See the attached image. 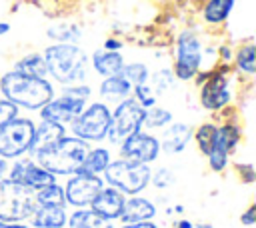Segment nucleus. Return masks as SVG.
<instances>
[{
  "mask_svg": "<svg viewBox=\"0 0 256 228\" xmlns=\"http://www.w3.org/2000/svg\"><path fill=\"white\" fill-rule=\"evenodd\" d=\"M132 86H138V84H146L148 78H150V70L146 64L142 62H130V64H124L122 72H120Z\"/></svg>",
  "mask_w": 256,
  "mask_h": 228,
  "instance_id": "nucleus-32",
  "label": "nucleus"
},
{
  "mask_svg": "<svg viewBox=\"0 0 256 228\" xmlns=\"http://www.w3.org/2000/svg\"><path fill=\"white\" fill-rule=\"evenodd\" d=\"M104 180L96 174H86V172H74L70 174V180L66 182L64 188V198L66 204H72L76 208H86L94 200V196L102 190Z\"/></svg>",
  "mask_w": 256,
  "mask_h": 228,
  "instance_id": "nucleus-12",
  "label": "nucleus"
},
{
  "mask_svg": "<svg viewBox=\"0 0 256 228\" xmlns=\"http://www.w3.org/2000/svg\"><path fill=\"white\" fill-rule=\"evenodd\" d=\"M122 46H124V42H120L118 38H108L104 42V50H116V52H120Z\"/></svg>",
  "mask_w": 256,
  "mask_h": 228,
  "instance_id": "nucleus-39",
  "label": "nucleus"
},
{
  "mask_svg": "<svg viewBox=\"0 0 256 228\" xmlns=\"http://www.w3.org/2000/svg\"><path fill=\"white\" fill-rule=\"evenodd\" d=\"M254 220H256V206H250V208L240 216V222H242L244 226H252Z\"/></svg>",
  "mask_w": 256,
  "mask_h": 228,
  "instance_id": "nucleus-37",
  "label": "nucleus"
},
{
  "mask_svg": "<svg viewBox=\"0 0 256 228\" xmlns=\"http://www.w3.org/2000/svg\"><path fill=\"white\" fill-rule=\"evenodd\" d=\"M44 62L48 74L62 86L80 84L88 76V56L76 44L56 42L44 50Z\"/></svg>",
  "mask_w": 256,
  "mask_h": 228,
  "instance_id": "nucleus-2",
  "label": "nucleus"
},
{
  "mask_svg": "<svg viewBox=\"0 0 256 228\" xmlns=\"http://www.w3.org/2000/svg\"><path fill=\"white\" fill-rule=\"evenodd\" d=\"M230 100H232V88L226 66L208 72L200 88V104L206 110H222L224 106L230 104Z\"/></svg>",
  "mask_w": 256,
  "mask_h": 228,
  "instance_id": "nucleus-11",
  "label": "nucleus"
},
{
  "mask_svg": "<svg viewBox=\"0 0 256 228\" xmlns=\"http://www.w3.org/2000/svg\"><path fill=\"white\" fill-rule=\"evenodd\" d=\"M232 58H234V62H236L240 72H244L248 76H252L256 72V46L252 42L240 46Z\"/></svg>",
  "mask_w": 256,
  "mask_h": 228,
  "instance_id": "nucleus-29",
  "label": "nucleus"
},
{
  "mask_svg": "<svg viewBox=\"0 0 256 228\" xmlns=\"http://www.w3.org/2000/svg\"><path fill=\"white\" fill-rule=\"evenodd\" d=\"M66 224H68V228H114L112 220L102 218L94 210H84V208H78L66 220Z\"/></svg>",
  "mask_w": 256,
  "mask_h": 228,
  "instance_id": "nucleus-26",
  "label": "nucleus"
},
{
  "mask_svg": "<svg viewBox=\"0 0 256 228\" xmlns=\"http://www.w3.org/2000/svg\"><path fill=\"white\" fill-rule=\"evenodd\" d=\"M32 2H40V0H32Z\"/></svg>",
  "mask_w": 256,
  "mask_h": 228,
  "instance_id": "nucleus-47",
  "label": "nucleus"
},
{
  "mask_svg": "<svg viewBox=\"0 0 256 228\" xmlns=\"http://www.w3.org/2000/svg\"><path fill=\"white\" fill-rule=\"evenodd\" d=\"M30 218L34 228H64L68 220L64 206H38V204Z\"/></svg>",
  "mask_w": 256,
  "mask_h": 228,
  "instance_id": "nucleus-21",
  "label": "nucleus"
},
{
  "mask_svg": "<svg viewBox=\"0 0 256 228\" xmlns=\"http://www.w3.org/2000/svg\"><path fill=\"white\" fill-rule=\"evenodd\" d=\"M36 208L34 190L8 180H0V220L22 222L32 216Z\"/></svg>",
  "mask_w": 256,
  "mask_h": 228,
  "instance_id": "nucleus-6",
  "label": "nucleus"
},
{
  "mask_svg": "<svg viewBox=\"0 0 256 228\" xmlns=\"http://www.w3.org/2000/svg\"><path fill=\"white\" fill-rule=\"evenodd\" d=\"M154 216H156V206L144 196H134V198H128L124 202V210L120 214V220L124 224H132V222L152 220Z\"/></svg>",
  "mask_w": 256,
  "mask_h": 228,
  "instance_id": "nucleus-19",
  "label": "nucleus"
},
{
  "mask_svg": "<svg viewBox=\"0 0 256 228\" xmlns=\"http://www.w3.org/2000/svg\"><path fill=\"white\" fill-rule=\"evenodd\" d=\"M18 116V106L16 104H12V102H8L6 98H2L0 100V128L2 126H6L10 120H14Z\"/></svg>",
  "mask_w": 256,
  "mask_h": 228,
  "instance_id": "nucleus-36",
  "label": "nucleus"
},
{
  "mask_svg": "<svg viewBox=\"0 0 256 228\" xmlns=\"http://www.w3.org/2000/svg\"><path fill=\"white\" fill-rule=\"evenodd\" d=\"M8 174H10L8 178L12 182L22 184V186H26V188H30L34 192L40 190V188H44V186H48V184H52V182H56V176L50 174L48 170H44L32 158H20V160H16L10 166Z\"/></svg>",
  "mask_w": 256,
  "mask_h": 228,
  "instance_id": "nucleus-15",
  "label": "nucleus"
},
{
  "mask_svg": "<svg viewBox=\"0 0 256 228\" xmlns=\"http://www.w3.org/2000/svg\"><path fill=\"white\" fill-rule=\"evenodd\" d=\"M240 142V128L234 124H224L220 128H216V136H214V144L212 150L206 154L208 158V166L214 172H222L228 166V156L234 152V148Z\"/></svg>",
  "mask_w": 256,
  "mask_h": 228,
  "instance_id": "nucleus-14",
  "label": "nucleus"
},
{
  "mask_svg": "<svg viewBox=\"0 0 256 228\" xmlns=\"http://www.w3.org/2000/svg\"><path fill=\"white\" fill-rule=\"evenodd\" d=\"M122 228H158L156 224H152L150 220H146V222H132V224H124Z\"/></svg>",
  "mask_w": 256,
  "mask_h": 228,
  "instance_id": "nucleus-41",
  "label": "nucleus"
},
{
  "mask_svg": "<svg viewBox=\"0 0 256 228\" xmlns=\"http://www.w3.org/2000/svg\"><path fill=\"white\" fill-rule=\"evenodd\" d=\"M88 142L76 138V136H64L60 138L56 144L34 150V158L36 162L48 170L50 174H74L80 170L82 160L88 152Z\"/></svg>",
  "mask_w": 256,
  "mask_h": 228,
  "instance_id": "nucleus-3",
  "label": "nucleus"
},
{
  "mask_svg": "<svg viewBox=\"0 0 256 228\" xmlns=\"http://www.w3.org/2000/svg\"><path fill=\"white\" fill-rule=\"evenodd\" d=\"M66 136V126L64 124H56V122H50V120H42L40 124H36V136H34V146H32V152L34 150H40V148H46V146H52L56 144L60 138ZM30 152V154H32Z\"/></svg>",
  "mask_w": 256,
  "mask_h": 228,
  "instance_id": "nucleus-22",
  "label": "nucleus"
},
{
  "mask_svg": "<svg viewBox=\"0 0 256 228\" xmlns=\"http://www.w3.org/2000/svg\"><path fill=\"white\" fill-rule=\"evenodd\" d=\"M48 38L62 42V44H76L82 38V28L76 24H54L52 28L46 30Z\"/></svg>",
  "mask_w": 256,
  "mask_h": 228,
  "instance_id": "nucleus-28",
  "label": "nucleus"
},
{
  "mask_svg": "<svg viewBox=\"0 0 256 228\" xmlns=\"http://www.w3.org/2000/svg\"><path fill=\"white\" fill-rule=\"evenodd\" d=\"M92 62V68L98 76L102 78H108V76H114V74H120L122 68H124V56L116 50H96L90 58Z\"/></svg>",
  "mask_w": 256,
  "mask_h": 228,
  "instance_id": "nucleus-18",
  "label": "nucleus"
},
{
  "mask_svg": "<svg viewBox=\"0 0 256 228\" xmlns=\"http://www.w3.org/2000/svg\"><path fill=\"white\" fill-rule=\"evenodd\" d=\"M8 172V164H6V160L4 158H0V180H2V176Z\"/></svg>",
  "mask_w": 256,
  "mask_h": 228,
  "instance_id": "nucleus-44",
  "label": "nucleus"
},
{
  "mask_svg": "<svg viewBox=\"0 0 256 228\" xmlns=\"http://www.w3.org/2000/svg\"><path fill=\"white\" fill-rule=\"evenodd\" d=\"M174 82H176V78H174L172 70H168V68H162V70L150 74V78H148V86L152 88V92L156 94V98L162 96L164 92L172 90L174 88Z\"/></svg>",
  "mask_w": 256,
  "mask_h": 228,
  "instance_id": "nucleus-30",
  "label": "nucleus"
},
{
  "mask_svg": "<svg viewBox=\"0 0 256 228\" xmlns=\"http://www.w3.org/2000/svg\"><path fill=\"white\" fill-rule=\"evenodd\" d=\"M238 172L244 174V182H252L254 180V168H252V164H238Z\"/></svg>",
  "mask_w": 256,
  "mask_h": 228,
  "instance_id": "nucleus-38",
  "label": "nucleus"
},
{
  "mask_svg": "<svg viewBox=\"0 0 256 228\" xmlns=\"http://www.w3.org/2000/svg\"><path fill=\"white\" fill-rule=\"evenodd\" d=\"M172 112L168 108H160V106H152V108H146L144 112V122L142 126L146 128H166L170 122H172Z\"/></svg>",
  "mask_w": 256,
  "mask_h": 228,
  "instance_id": "nucleus-31",
  "label": "nucleus"
},
{
  "mask_svg": "<svg viewBox=\"0 0 256 228\" xmlns=\"http://www.w3.org/2000/svg\"><path fill=\"white\" fill-rule=\"evenodd\" d=\"M202 70V44L192 30H182L176 38L174 48V78L188 82Z\"/></svg>",
  "mask_w": 256,
  "mask_h": 228,
  "instance_id": "nucleus-9",
  "label": "nucleus"
},
{
  "mask_svg": "<svg viewBox=\"0 0 256 228\" xmlns=\"http://www.w3.org/2000/svg\"><path fill=\"white\" fill-rule=\"evenodd\" d=\"M112 162V152L108 148H92L86 152L82 166L78 172H86V174H104V170L108 168V164Z\"/></svg>",
  "mask_w": 256,
  "mask_h": 228,
  "instance_id": "nucleus-24",
  "label": "nucleus"
},
{
  "mask_svg": "<svg viewBox=\"0 0 256 228\" xmlns=\"http://www.w3.org/2000/svg\"><path fill=\"white\" fill-rule=\"evenodd\" d=\"M132 94H134V100H136L144 110L156 106V100H158V98H156V94L152 92V88L148 86V82L134 86V88H132Z\"/></svg>",
  "mask_w": 256,
  "mask_h": 228,
  "instance_id": "nucleus-35",
  "label": "nucleus"
},
{
  "mask_svg": "<svg viewBox=\"0 0 256 228\" xmlns=\"http://www.w3.org/2000/svg\"><path fill=\"white\" fill-rule=\"evenodd\" d=\"M150 184L154 188H158V190H166V188H170V186L176 184V174L170 168L162 166V168H158L156 172L150 174Z\"/></svg>",
  "mask_w": 256,
  "mask_h": 228,
  "instance_id": "nucleus-34",
  "label": "nucleus"
},
{
  "mask_svg": "<svg viewBox=\"0 0 256 228\" xmlns=\"http://www.w3.org/2000/svg\"><path fill=\"white\" fill-rule=\"evenodd\" d=\"M150 174H152L150 164L118 158V160H112L104 170V182H108V186L120 190L122 194L134 196V194H140L150 184Z\"/></svg>",
  "mask_w": 256,
  "mask_h": 228,
  "instance_id": "nucleus-5",
  "label": "nucleus"
},
{
  "mask_svg": "<svg viewBox=\"0 0 256 228\" xmlns=\"http://www.w3.org/2000/svg\"><path fill=\"white\" fill-rule=\"evenodd\" d=\"M160 156L158 138L146 132H134L120 142V158L140 164H152Z\"/></svg>",
  "mask_w": 256,
  "mask_h": 228,
  "instance_id": "nucleus-13",
  "label": "nucleus"
},
{
  "mask_svg": "<svg viewBox=\"0 0 256 228\" xmlns=\"http://www.w3.org/2000/svg\"><path fill=\"white\" fill-rule=\"evenodd\" d=\"M218 56H220V60H222L224 64H228V62L232 60V50H230V46H222L220 52H218Z\"/></svg>",
  "mask_w": 256,
  "mask_h": 228,
  "instance_id": "nucleus-40",
  "label": "nucleus"
},
{
  "mask_svg": "<svg viewBox=\"0 0 256 228\" xmlns=\"http://www.w3.org/2000/svg\"><path fill=\"white\" fill-rule=\"evenodd\" d=\"M8 32H10V24L8 22H0V36H4Z\"/></svg>",
  "mask_w": 256,
  "mask_h": 228,
  "instance_id": "nucleus-45",
  "label": "nucleus"
},
{
  "mask_svg": "<svg viewBox=\"0 0 256 228\" xmlns=\"http://www.w3.org/2000/svg\"><path fill=\"white\" fill-rule=\"evenodd\" d=\"M214 136H216V126L214 124H202L196 128L194 132V138H196V144L200 148V152L206 156L210 150H212V144H214Z\"/></svg>",
  "mask_w": 256,
  "mask_h": 228,
  "instance_id": "nucleus-33",
  "label": "nucleus"
},
{
  "mask_svg": "<svg viewBox=\"0 0 256 228\" xmlns=\"http://www.w3.org/2000/svg\"><path fill=\"white\" fill-rule=\"evenodd\" d=\"M174 228H194V224H192L190 220H178V222L174 224Z\"/></svg>",
  "mask_w": 256,
  "mask_h": 228,
  "instance_id": "nucleus-43",
  "label": "nucleus"
},
{
  "mask_svg": "<svg viewBox=\"0 0 256 228\" xmlns=\"http://www.w3.org/2000/svg\"><path fill=\"white\" fill-rule=\"evenodd\" d=\"M132 84L122 76V74H114V76H108L102 80L100 88H98V94L104 102H112V104H118L122 100H126L128 96H132Z\"/></svg>",
  "mask_w": 256,
  "mask_h": 228,
  "instance_id": "nucleus-20",
  "label": "nucleus"
},
{
  "mask_svg": "<svg viewBox=\"0 0 256 228\" xmlns=\"http://www.w3.org/2000/svg\"><path fill=\"white\" fill-rule=\"evenodd\" d=\"M14 72H20L24 76H32V78H48V68L44 62V56L38 52H30L26 56H22L20 60H16Z\"/></svg>",
  "mask_w": 256,
  "mask_h": 228,
  "instance_id": "nucleus-25",
  "label": "nucleus"
},
{
  "mask_svg": "<svg viewBox=\"0 0 256 228\" xmlns=\"http://www.w3.org/2000/svg\"><path fill=\"white\" fill-rule=\"evenodd\" d=\"M124 202H126V194H122L120 190H116L112 186H102V190L94 196L90 206L102 218L116 220V218H120V214L124 210Z\"/></svg>",
  "mask_w": 256,
  "mask_h": 228,
  "instance_id": "nucleus-17",
  "label": "nucleus"
},
{
  "mask_svg": "<svg viewBox=\"0 0 256 228\" xmlns=\"http://www.w3.org/2000/svg\"><path fill=\"white\" fill-rule=\"evenodd\" d=\"M192 126L186 122H170L166 128H162V136L158 138L160 152L166 154H180L186 150L190 138H192Z\"/></svg>",
  "mask_w": 256,
  "mask_h": 228,
  "instance_id": "nucleus-16",
  "label": "nucleus"
},
{
  "mask_svg": "<svg viewBox=\"0 0 256 228\" xmlns=\"http://www.w3.org/2000/svg\"><path fill=\"white\" fill-rule=\"evenodd\" d=\"M144 112L146 110L132 96L118 102L112 116H110V126H108L106 140H110L112 144H120L130 134L140 132L142 122H144Z\"/></svg>",
  "mask_w": 256,
  "mask_h": 228,
  "instance_id": "nucleus-10",
  "label": "nucleus"
},
{
  "mask_svg": "<svg viewBox=\"0 0 256 228\" xmlns=\"http://www.w3.org/2000/svg\"><path fill=\"white\" fill-rule=\"evenodd\" d=\"M36 136V124L30 118L16 116L0 128V158H20L32 152Z\"/></svg>",
  "mask_w": 256,
  "mask_h": 228,
  "instance_id": "nucleus-8",
  "label": "nucleus"
},
{
  "mask_svg": "<svg viewBox=\"0 0 256 228\" xmlns=\"http://www.w3.org/2000/svg\"><path fill=\"white\" fill-rule=\"evenodd\" d=\"M90 94H92V88L84 82L62 86V94L58 98H52L40 108V118L66 126L84 110Z\"/></svg>",
  "mask_w": 256,
  "mask_h": 228,
  "instance_id": "nucleus-4",
  "label": "nucleus"
},
{
  "mask_svg": "<svg viewBox=\"0 0 256 228\" xmlns=\"http://www.w3.org/2000/svg\"><path fill=\"white\" fill-rule=\"evenodd\" d=\"M0 228H30V226L20 224V222H4V220H0Z\"/></svg>",
  "mask_w": 256,
  "mask_h": 228,
  "instance_id": "nucleus-42",
  "label": "nucleus"
},
{
  "mask_svg": "<svg viewBox=\"0 0 256 228\" xmlns=\"http://www.w3.org/2000/svg\"><path fill=\"white\" fill-rule=\"evenodd\" d=\"M236 0H206L202 6V20L210 26L224 24L232 14Z\"/></svg>",
  "mask_w": 256,
  "mask_h": 228,
  "instance_id": "nucleus-23",
  "label": "nucleus"
},
{
  "mask_svg": "<svg viewBox=\"0 0 256 228\" xmlns=\"http://www.w3.org/2000/svg\"><path fill=\"white\" fill-rule=\"evenodd\" d=\"M194 228H214L212 224H194Z\"/></svg>",
  "mask_w": 256,
  "mask_h": 228,
  "instance_id": "nucleus-46",
  "label": "nucleus"
},
{
  "mask_svg": "<svg viewBox=\"0 0 256 228\" xmlns=\"http://www.w3.org/2000/svg\"><path fill=\"white\" fill-rule=\"evenodd\" d=\"M0 92L8 102L26 110H40L54 98V86L48 78H32L14 70L0 76Z\"/></svg>",
  "mask_w": 256,
  "mask_h": 228,
  "instance_id": "nucleus-1",
  "label": "nucleus"
},
{
  "mask_svg": "<svg viewBox=\"0 0 256 228\" xmlns=\"http://www.w3.org/2000/svg\"><path fill=\"white\" fill-rule=\"evenodd\" d=\"M112 110L106 102H92L86 104L84 110L70 122V130L76 138L84 142H100L108 134Z\"/></svg>",
  "mask_w": 256,
  "mask_h": 228,
  "instance_id": "nucleus-7",
  "label": "nucleus"
},
{
  "mask_svg": "<svg viewBox=\"0 0 256 228\" xmlns=\"http://www.w3.org/2000/svg\"><path fill=\"white\" fill-rule=\"evenodd\" d=\"M34 200L38 206H66V198H64V188L58 186L56 182L40 188L34 192Z\"/></svg>",
  "mask_w": 256,
  "mask_h": 228,
  "instance_id": "nucleus-27",
  "label": "nucleus"
}]
</instances>
